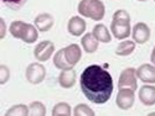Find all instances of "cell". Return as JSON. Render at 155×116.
Listing matches in <instances>:
<instances>
[{"label":"cell","instance_id":"8992f818","mask_svg":"<svg viewBox=\"0 0 155 116\" xmlns=\"http://www.w3.org/2000/svg\"><path fill=\"white\" fill-rule=\"evenodd\" d=\"M55 51V45L51 41H42L40 42L36 47H35V57L36 59H38L40 62H45L47 59H50V57L52 56Z\"/></svg>","mask_w":155,"mask_h":116},{"label":"cell","instance_id":"603a6c76","mask_svg":"<svg viewBox=\"0 0 155 116\" xmlns=\"http://www.w3.org/2000/svg\"><path fill=\"white\" fill-rule=\"evenodd\" d=\"M29 112L32 116H45L46 115V108L42 102L40 101H34L29 106Z\"/></svg>","mask_w":155,"mask_h":116},{"label":"cell","instance_id":"6da1fadb","mask_svg":"<svg viewBox=\"0 0 155 116\" xmlns=\"http://www.w3.org/2000/svg\"><path fill=\"white\" fill-rule=\"evenodd\" d=\"M81 89L84 96L94 104H104L113 93V79L101 66H88L81 74Z\"/></svg>","mask_w":155,"mask_h":116},{"label":"cell","instance_id":"9a60e30c","mask_svg":"<svg viewBox=\"0 0 155 116\" xmlns=\"http://www.w3.org/2000/svg\"><path fill=\"white\" fill-rule=\"evenodd\" d=\"M98 40L93 36V33H86L82 40H81V43H82V47L83 49L86 51L87 53H93L97 51L98 48Z\"/></svg>","mask_w":155,"mask_h":116},{"label":"cell","instance_id":"ac0fdd59","mask_svg":"<svg viewBox=\"0 0 155 116\" xmlns=\"http://www.w3.org/2000/svg\"><path fill=\"white\" fill-rule=\"evenodd\" d=\"M135 49V42L134 41H123L122 43L118 45L117 49H115V53L118 56H122V57H125V56H129L134 52Z\"/></svg>","mask_w":155,"mask_h":116},{"label":"cell","instance_id":"484cf974","mask_svg":"<svg viewBox=\"0 0 155 116\" xmlns=\"http://www.w3.org/2000/svg\"><path fill=\"white\" fill-rule=\"evenodd\" d=\"M3 3L12 10H19L20 8H22L25 5L26 0H3Z\"/></svg>","mask_w":155,"mask_h":116},{"label":"cell","instance_id":"f546056e","mask_svg":"<svg viewBox=\"0 0 155 116\" xmlns=\"http://www.w3.org/2000/svg\"><path fill=\"white\" fill-rule=\"evenodd\" d=\"M138 2H147V0H138Z\"/></svg>","mask_w":155,"mask_h":116},{"label":"cell","instance_id":"83f0119b","mask_svg":"<svg viewBox=\"0 0 155 116\" xmlns=\"http://www.w3.org/2000/svg\"><path fill=\"white\" fill-rule=\"evenodd\" d=\"M0 22H2V38H4L5 37V32H6V26H5L4 19H0Z\"/></svg>","mask_w":155,"mask_h":116},{"label":"cell","instance_id":"277c9868","mask_svg":"<svg viewBox=\"0 0 155 116\" xmlns=\"http://www.w3.org/2000/svg\"><path fill=\"white\" fill-rule=\"evenodd\" d=\"M134 90L129 89V88H120L119 92L117 94V99H115V102L119 109L122 110H128L130 109L134 104Z\"/></svg>","mask_w":155,"mask_h":116},{"label":"cell","instance_id":"9c48e42d","mask_svg":"<svg viewBox=\"0 0 155 116\" xmlns=\"http://www.w3.org/2000/svg\"><path fill=\"white\" fill-rule=\"evenodd\" d=\"M67 30L72 36H81L86 31V21L80 16H73L68 21Z\"/></svg>","mask_w":155,"mask_h":116},{"label":"cell","instance_id":"4dcf8cb0","mask_svg":"<svg viewBox=\"0 0 155 116\" xmlns=\"http://www.w3.org/2000/svg\"><path fill=\"white\" fill-rule=\"evenodd\" d=\"M154 2H155V0H154Z\"/></svg>","mask_w":155,"mask_h":116},{"label":"cell","instance_id":"d4e9b609","mask_svg":"<svg viewBox=\"0 0 155 116\" xmlns=\"http://www.w3.org/2000/svg\"><path fill=\"white\" fill-rule=\"evenodd\" d=\"M73 115L74 116H93L94 111L86 104H80L73 109Z\"/></svg>","mask_w":155,"mask_h":116},{"label":"cell","instance_id":"ba28073f","mask_svg":"<svg viewBox=\"0 0 155 116\" xmlns=\"http://www.w3.org/2000/svg\"><path fill=\"white\" fill-rule=\"evenodd\" d=\"M137 77L144 83L154 84L155 83V67L151 64H141L137 69Z\"/></svg>","mask_w":155,"mask_h":116},{"label":"cell","instance_id":"d6986e66","mask_svg":"<svg viewBox=\"0 0 155 116\" xmlns=\"http://www.w3.org/2000/svg\"><path fill=\"white\" fill-rule=\"evenodd\" d=\"M54 63H55V66L58 68V69H71L73 68L71 64L67 62L66 57H64V49H60L58 52L55 55L54 57Z\"/></svg>","mask_w":155,"mask_h":116},{"label":"cell","instance_id":"7a4b0ae2","mask_svg":"<svg viewBox=\"0 0 155 116\" xmlns=\"http://www.w3.org/2000/svg\"><path fill=\"white\" fill-rule=\"evenodd\" d=\"M78 12L84 17L99 21L104 17L106 9L101 0H82L78 4Z\"/></svg>","mask_w":155,"mask_h":116},{"label":"cell","instance_id":"f1b7e54d","mask_svg":"<svg viewBox=\"0 0 155 116\" xmlns=\"http://www.w3.org/2000/svg\"><path fill=\"white\" fill-rule=\"evenodd\" d=\"M151 62H153V64L155 66V47H154V49H153V53H151Z\"/></svg>","mask_w":155,"mask_h":116},{"label":"cell","instance_id":"4316f807","mask_svg":"<svg viewBox=\"0 0 155 116\" xmlns=\"http://www.w3.org/2000/svg\"><path fill=\"white\" fill-rule=\"evenodd\" d=\"M10 78V71L6 66H0V84H5Z\"/></svg>","mask_w":155,"mask_h":116},{"label":"cell","instance_id":"5b68a950","mask_svg":"<svg viewBox=\"0 0 155 116\" xmlns=\"http://www.w3.org/2000/svg\"><path fill=\"white\" fill-rule=\"evenodd\" d=\"M138 86L137 83V69L134 68H127L124 69L120 75H119V80H118V88H129L132 90H135Z\"/></svg>","mask_w":155,"mask_h":116},{"label":"cell","instance_id":"cb8c5ba5","mask_svg":"<svg viewBox=\"0 0 155 116\" xmlns=\"http://www.w3.org/2000/svg\"><path fill=\"white\" fill-rule=\"evenodd\" d=\"M113 21L114 22H118V24H124V25H128L130 24V16H129L128 11L127 10H117L114 12L113 15Z\"/></svg>","mask_w":155,"mask_h":116},{"label":"cell","instance_id":"52a82bcc","mask_svg":"<svg viewBox=\"0 0 155 116\" xmlns=\"http://www.w3.org/2000/svg\"><path fill=\"white\" fill-rule=\"evenodd\" d=\"M133 40L134 42L143 45L145 43L149 38H150V29L148 27V25L144 22H138L135 26L133 27Z\"/></svg>","mask_w":155,"mask_h":116},{"label":"cell","instance_id":"ffe728a7","mask_svg":"<svg viewBox=\"0 0 155 116\" xmlns=\"http://www.w3.org/2000/svg\"><path fill=\"white\" fill-rule=\"evenodd\" d=\"M10 115H12V116H28V115H30L29 106L24 105V104L14 105L6 111V116H10Z\"/></svg>","mask_w":155,"mask_h":116},{"label":"cell","instance_id":"44dd1931","mask_svg":"<svg viewBox=\"0 0 155 116\" xmlns=\"http://www.w3.org/2000/svg\"><path fill=\"white\" fill-rule=\"evenodd\" d=\"M54 116H68L71 115V106L67 102H58L52 109Z\"/></svg>","mask_w":155,"mask_h":116},{"label":"cell","instance_id":"8fae6325","mask_svg":"<svg viewBox=\"0 0 155 116\" xmlns=\"http://www.w3.org/2000/svg\"><path fill=\"white\" fill-rule=\"evenodd\" d=\"M64 49V57H66L67 62L71 64L72 67H74L77 63L80 62L81 59V56H82V51L78 45H70L67 46L66 48H63Z\"/></svg>","mask_w":155,"mask_h":116},{"label":"cell","instance_id":"7c38bea8","mask_svg":"<svg viewBox=\"0 0 155 116\" xmlns=\"http://www.w3.org/2000/svg\"><path fill=\"white\" fill-rule=\"evenodd\" d=\"M76 71L73 68L71 69H63L58 77V83L62 88L64 89H68V88H72L74 84H76Z\"/></svg>","mask_w":155,"mask_h":116},{"label":"cell","instance_id":"5bb4252c","mask_svg":"<svg viewBox=\"0 0 155 116\" xmlns=\"http://www.w3.org/2000/svg\"><path fill=\"white\" fill-rule=\"evenodd\" d=\"M35 26L37 27V30H40L42 32L48 31L51 27L54 26V17L50 14H40L37 15L35 19Z\"/></svg>","mask_w":155,"mask_h":116},{"label":"cell","instance_id":"4fadbf2b","mask_svg":"<svg viewBox=\"0 0 155 116\" xmlns=\"http://www.w3.org/2000/svg\"><path fill=\"white\" fill-rule=\"evenodd\" d=\"M110 30H112L113 36H114L115 38H118V40H124V38H127L129 35H130V32H132L130 24L124 25V24L114 22V21H112Z\"/></svg>","mask_w":155,"mask_h":116},{"label":"cell","instance_id":"e0dca14e","mask_svg":"<svg viewBox=\"0 0 155 116\" xmlns=\"http://www.w3.org/2000/svg\"><path fill=\"white\" fill-rule=\"evenodd\" d=\"M38 37V32H37V27L34 26L31 24H26L25 25V29L21 36V40L25 43H34Z\"/></svg>","mask_w":155,"mask_h":116},{"label":"cell","instance_id":"3957f363","mask_svg":"<svg viewBox=\"0 0 155 116\" xmlns=\"http://www.w3.org/2000/svg\"><path fill=\"white\" fill-rule=\"evenodd\" d=\"M46 77V68L41 63H31L26 69V79L31 84H40Z\"/></svg>","mask_w":155,"mask_h":116},{"label":"cell","instance_id":"30bf717a","mask_svg":"<svg viewBox=\"0 0 155 116\" xmlns=\"http://www.w3.org/2000/svg\"><path fill=\"white\" fill-rule=\"evenodd\" d=\"M139 99L147 106H151L155 104V86L154 85H144L139 90Z\"/></svg>","mask_w":155,"mask_h":116},{"label":"cell","instance_id":"2e32d148","mask_svg":"<svg viewBox=\"0 0 155 116\" xmlns=\"http://www.w3.org/2000/svg\"><path fill=\"white\" fill-rule=\"evenodd\" d=\"M93 36L97 38L99 42H103V43H108L112 41V36L109 33V30L104 26V25H96L94 29H93Z\"/></svg>","mask_w":155,"mask_h":116},{"label":"cell","instance_id":"7402d4cb","mask_svg":"<svg viewBox=\"0 0 155 116\" xmlns=\"http://www.w3.org/2000/svg\"><path fill=\"white\" fill-rule=\"evenodd\" d=\"M25 25H26V22H24V21H12L10 25V33L15 38H20L21 40Z\"/></svg>","mask_w":155,"mask_h":116}]
</instances>
